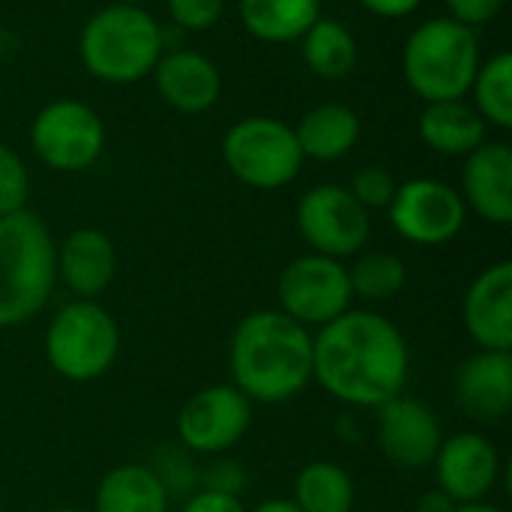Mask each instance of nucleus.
I'll use <instances>...</instances> for the list:
<instances>
[{
    "mask_svg": "<svg viewBox=\"0 0 512 512\" xmlns=\"http://www.w3.org/2000/svg\"><path fill=\"white\" fill-rule=\"evenodd\" d=\"M372 15L378 18H405L411 15L423 0H360Z\"/></svg>",
    "mask_w": 512,
    "mask_h": 512,
    "instance_id": "34",
    "label": "nucleus"
},
{
    "mask_svg": "<svg viewBox=\"0 0 512 512\" xmlns=\"http://www.w3.org/2000/svg\"><path fill=\"white\" fill-rule=\"evenodd\" d=\"M507 0H447L450 6V18L465 24V27H480V24H489L501 9H504Z\"/></svg>",
    "mask_w": 512,
    "mask_h": 512,
    "instance_id": "31",
    "label": "nucleus"
},
{
    "mask_svg": "<svg viewBox=\"0 0 512 512\" xmlns=\"http://www.w3.org/2000/svg\"><path fill=\"white\" fill-rule=\"evenodd\" d=\"M117 351L120 327L96 300L66 303L45 330V360L72 384H90L102 378L114 366Z\"/></svg>",
    "mask_w": 512,
    "mask_h": 512,
    "instance_id": "6",
    "label": "nucleus"
},
{
    "mask_svg": "<svg viewBox=\"0 0 512 512\" xmlns=\"http://www.w3.org/2000/svg\"><path fill=\"white\" fill-rule=\"evenodd\" d=\"M222 159L240 183L261 192L288 186L306 162L294 126L261 114L237 120L225 132Z\"/></svg>",
    "mask_w": 512,
    "mask_h": 512,
    "instance_id": "7",
    "label": "nucleus"
},
{
    "mask_svg": "<svg viewBox=\"0 0 512 512\" xmlns=\"http://www.w3.org/2000/svg\"><path fill=\"white\" fill-rule=\"evenodd\" d=\"M117 273V252L105 231L78 228L57 246V279L75 300H96L108 291Z\"/></svg>",
    "mask_w": 512,
    "mask_h": 512,
    "instance_id": "19",
    "label": "nucleus"
},
{
    "mask_svg": "<svg viewBox=\"0 0 512 512\" xmlns=\"http://www.w3.org/2000/svg\"><path fill=\"white\" fill-rule=\"evenodd\" d=\"M438 489L456 504H477L492 495L501 480V453L480 432L444 438L432 462Z\"/></svg>",
    "mask_w": 512,
    "mask_h": 512,
    "instance_id": "14",
    "label": "nucleus"
},
{
    "mask_svg": "<svg viewBox=\"0 0 512 512\" xmlns=\"http://www.w3.org/2000/svg\"><path fill=\"white\" fill-rule=\"evenodd\" d=\"M246 512H303L291 498H270V501H261L258 507Z\"/></svg>",
    "mask_w": 512,
    "mask_h": 512,
    "instance_id": "36",
    "label": "nucleus"
},
{
    "mask_svg": "<svg viewBox=\"0 0 512 512\" xmlns=\"http://www.w3.org/2000/svg\"><path fill=\"white\" fill-rule=\"evenodd\" d=\"M396 189H399L396 177H393L387 168H381V165H366V168H360V171L354 174L351 186H348V192H351V195L360 201V207H366V210H387L390 201H393V195H396Z\"/></svg>",
    "mask_w": 512,
    "mask_h": 512,
    "instance_id": "29",
    "label": "nucleus"
},
{
    "mask_svg": "<svg viewBox=\"0 0 512 512\" xmlns=\"http://www.w3.org/2000/svg\"><path fill=\"white\" fill-rule=\"evenodd\" d=\"M171 21L183 30H210L222 12H225V0H165Z\"/></svg>",
    "mask_w": 512,
    "mask_h": 512,
    "instance_id": "30",
    "label": "nucleus"
},
{
    "mask_svg": "<svg viewBox=\"0 0 512 512\" xmlns=\"http://www.w3.org/2000/svg\"><path fill=\"white\" fill-rule=\"evenodd\" d=\"M33 153L63 174L90 168L105 150V123L102 117L78 99L48 102L30 123Z\"/></svg>",
    "mask_w": 512,
    "mask_h": 512,
    "instance_id": "8",
    "label": "nucleus"
},
{
    "mask_svg": "<svg viewBox=\"0 0 512 512\" xmlns=\"http://www.w3.org/2000/svg\"><path fill=\"white\" fill-rule=\"evenodd\" d=\"M180 512H246L237 495H225V492H213V489H201L195 492Z\"/></svg>",
    "mask_w": 512,
    "mask_h": 512,
    "instance_id": "33",
    "label": "nucleus"
},
{
    "mask_svg": "<svg viewBox=\"0 0 512 512\" xmlns=\"http://www.w3.org/2000/svg\"><path fill=\"white\" fill-rule=\"evenodd\" d=\"M153 81L162 102L180 114H201L213 108L222 93V75L216 63L192 48L162 54L153 69Z\"/></svg>",
    "mask_w": 512,
    "mask_h": 512,
    "instance_id": "18",
    "label": "nucleus"
},
{
    "mask_svg": "<svg viewBox=\"0 0 512 512\" xmlns=\"http://www.w3.org/2000/svg\"><path fill=\"white\" fill-rule=\"evenodd\" d=\"M276 294H279V306H282L279 312H285L306 330L336 321L354 303L348 267L336 258L318 255V252L294 258L279 273Z\"/></svg>",
    "mask_w": 512,
    "mask_h": 512,
    "instance_id": "9",
    "label": "nucleus"
},
{
    "mask_svg": "<svg viewBox=\"0 0 512 512\" xmlns=\"http://www.w3.org/2000/svg\"><path fill=\"white\" fill-rule=\"evenodd\" d=\"M30 174L15 150L0 144V219L18 210H27Z\"/></svg>",
    "mask_w": 512,
    "mask_h": 512,
    "instance_id": "28",
    "label": "nucleus"
},
{
    "mask_svg": "<svg viewBox=\"0 0 512 512\" xmlns=\"http://www.w3.org/2000/svg\"><path fill=\"white\" fill-rule=\"evenodd\" d=\"M303 512H354L357 489L336 462H309L294 480V498Z\"/></svg>",
    "mask_w": 512,
    "mask_h": 512,
    "instance_id": "25",
    "label": "nucleus"
},
{
    "mask_svg": "<svg viewBox=\"0 0 512 512\" xmlns=\"http://www.w3.org/2000/svg\"><path fill=\"white\" fill-rule=\"evenodd\" d=\"M57 285V246L48 225L18 210L0 219V327H21L45 309Z\"/></svg>",
    "mask_w": 512,
    "mask_h": 512,
    "instance_id": "3",
    "label": "nucleus"
},
{
    "mask_svg": "<svg viewBox=\"0 0 512 512\" xmlns=\"http://www.w3.org/2000/svg\"><path fill=\"white\" fill-rule=\"evenodd\" d=\"M0 512H3V507H0Z\"/></svg>",
    "mask_w": 512,
    "mask_h": 512,
    "instance_id": "40",
    "label": "nucleus"
},
{
    "mask_svg": "<svg viewBox=\"0 0 512 512\" xmlns=\"http://www.w3.org/2000/svg\"><path fill=\"white\" fill-rule=\"evenodd\" d=\"M462 321L477 351H512V264L486 267L468 288Z\"/></svg>",
    "mask_w": 512,
    "mask_h": 512,
    "instance_id": "15",
    "label": "nucleus"
},
{
    "mask_svg": "<svg viewBox=\"0 0 512 512\" xmlns=\"http://www.w3.org/2000/svg\"><path fill=\"white\" fill-rule=\"evenodd\" d=\"M297 228L312 252L345 261L369 240V210L345 186L321 183L297 201Z\"/></svg>",
    "mask_w": 512,
    "mask_h": 512,
    "instance_id": "10",
    "label": "nucleus"
},
{
    "mask_svg": "<svg viewBox=\"0 0 512 512\" xmlns=\"http://www.w3.org/2000/svg\"><path fill=\"white\" fill-rule=\"evenodd\" d=\"M243 483H246V474L240 471V465L231 462V459H219V462H213V468L207 471V486H204V489L225 492V495H240Z\"/></svg>",
    "mask_w": 512,
    "mask_h": 512,
    "instance_id": "32",
    "label": "nucleus"
},
{
    "mask_svg": "<svg viewBox=\"0 0 512 512\" xmlns=\"http://www.w3.org/2000/svg\"><path fill=\"white\" fill-rule=\"evenodd\" d=\"M318 18L321 0H240V21L261 42H297Z\"/></svg>",
    "mask_w": 512,
    "mask_h": 512,
    "instance_id": "23",
    "label": "nucleus"
},
{
    "mask_svg": "<svg viewBox=\"0 0 512 512\" xmlns=\"http://www.w3.org/2000/svg\"><path fill=\"white\" fill-rule=\"evenodd\" d=\"M228 363L249 402H288L312 381V333L279 309H258L237 324Z\"/></svg>",
    "mask_w": 512,
    "mask_h": 512,
    "instance_id": "2",
    "label": "nucleus"
},
{
    "mask_svg": "<svg viewBox=\"0 0 512 512\" xmlns=\"http://www.w3.org/2000/svg\"><path fill=\"white\" fill-rule=\"evenodd\" d=\"M348 279H351L354 300L360 297L369 303H384V300H393L405 288L408 270L402 258L393 252H363L348 267Z\"/></svg>",
    "mask_w": 512,
    "mask_h": 512,
    "instance_id": "27",
    "label": "nucleus"
},
{
    "mask_svg": "<svg viewBox=\"0 0 512 512\" xmlns=\"http://www.w3.org/2000/svg\"><path fill=\"white\" fill-rule=\"evenodd\" d=\"M252 426V402L234 384H213L186 399L177 414V438L198 456H222Z\"/></svg>",
    "mask_w": 512,
    "mask_h": 512,
    "instance_id": "12",
    "label": "nucleus"
},
{
    "mask_svg": "<svg viewBox=\"0 0 512 512\" xmlns=\"http://www.w3.org/2000/svg\"><path fill=\"white\" fill-rule=\"evenodd\" d=\"M477 69V33L453 18H429L417 24L402 51L405 81L423 102L465 99Z\"/></svg>",
    "mask_w": 512,
    "mask_h": 512,
    "instance_id": "5",
    "label": "nucleus"
},
{
    "mask_svg": "<svg viewBox=\"0 0 512 512\" xmlns=\"http://www.w3.org/2000/svg\"><path fill=\"white\" fill-rule=\"evenodd\" d=\"M294 135L303 159L333 162L351 153L360 141V117L342 102H321L300 117Z\"/></svg>",
    "mask_w": 512,
    "mask_h": 512,
    "instance_id": "20",
    "label": "nucleus"
},
{
    "mask_svg": "<svg viewBox=\"0 0 512 512\" xmlns=\"http://www.w3.org/2000/svg\"><path fill=\"white\" fill-rule=\"evenodd\" d=\"M84 69L108 84H135L153 75L165 54V33L159 21L129 3H111L87 18L78 39Z\"/></svg>",
    "mask_w": 512,
    "mask_h": 512,
    "instance_id": "4",
    "label": "nucleus"
},
{
    "mask_svg": "<svg viewBox=\"0 0 512 512\" xmlns=\"http://www.w3.org/2000/svg\"><path fill=\"white\" fill-rule=\"evenodd\" d=\"M459 507L450 495H444L441 489H432L426 495H420V501L414 504V512H453Z\"/></svg>",
    "mask_w": 512,
    "mask_h": 512,
    "instance_id": "35",
    "label": "nucleus"
},
{
    "mask_svg": "<svg viewBox=\"0 0 512 512\" xmlns=\"http://www.w3.org/2000/svg\"><path fill=\"white\" fill-rule=\"evenodd\" d=\"M51 512H84V510H75V507H63V510H51Z\"/></svg>",
    "mask_w": 512,
    "mask_h": 512,
    "instance_id": "39",
    "label": "nucleus"
},
{
    "mask_svg": "<svg viewBox=\"0 0 512 512\" xmlns=\"http://www.w3.org/2000/svg\"><path fill=\"white\" fill-rule=\"evenodd\" d=\"M93 512H168V486L147 465H117L99 480Z\"/></svg>",
    "mask_w": 512,
    "mask_h": 512,
    "instance_id": "22",
    "label": "nucleus"
},
{
    "mask_svg": "<svg viewBox=\"0 0 512 512\" xmlns=\"http://www.w3.org/2000/svg\"><path fill=\"white\" fill-rule=\"evenodd\" d=\"M474 108L486 126L510 129L512 126V54L501 51L489 60H480V69L471 81Z\"/></svg>",
    "mask_w": 512,
    "mask_h": 512,
    "instance_id": "26",
    "label": "nucleus"
},
{
    "mask_svg": "<svg viewBox=\"0 0 512 512\" xmlns=\"http://www.w3.org/2000/svg\"><path fill=\"white\" fill-rule=\"evenodd\" d=\"M462 201L492 225L512 222V150L504 141H483L465 156Z\"/></svg>",
    "mask_w": 512,
    "mask_h": 512,
    "instance_id": "16",
    "label": "nucleus"
},
{
    "mask_svg": "<svg viewBox=\"0 0 512 512\" xmlns=\"http://www.w3.org/2000/svg\"><path fill=\"white\" fill-rule=\"evenodd\" d=\"M303 60L312 75L336 81L357 66V39L336 18H318L303 36Z\"/></svg>",
    "mask_w": 512,
    "mask_h": 512,
    "instance_id": "24",
    "label": "nucleus"
},
{
    "mask_svg": "<svg viewBox=\"0 0 512 512\" xmlns=\"http://www.w3.org/2000/svg\"><path fill=\"white\" fill-rule=\"evenodd\" d=\"M387 213L399 237L417 246L450 243L462 234L468 219V207L459 189L435 177H414L399 183Z\"/></svg>",
    "mask_w": 512,
    "mask_h": 512,
    "instance_id": "11",
    "label": "nucleus"
},
{
    "mask_svg": "<svg viewBox=\"0 0 512 512\" xmlns=\"http://www.w3.org/2000/svg\"><path fill=\"white\" fill-rule=\"evenodd\" d=\"M486 120L465 99L426 102L420 114V138L444 156H468L486 141Z\"/></svg>",
    "mask_w": 512,
    "mask_h": 512,
    "instance_id": "21",
    "label": "nucleus"
},
{
    "mask_svg": "<svg viewBox=\"0 0 512 512\" xmlns=\"http://www.w3.org/2000/svg\"><path fill=\"white\" fill-rule=\"evenodd\" d=\"M456 405L477 423H501L512 411V351H477L456 372Z\"/></svg>",
    "mask_w": 512,
    "mask_h": 512,
    "instance_id": "17",
    "label": "nucleus"
},
{
    "mask_svg": "<svg viewBox=\"0 0 512 512\" xmlns=\"http://www.w3.org/2000/svg\"><path fill=\"white\" fill-rule=\"evenodd\" d=\"M408 375V342L381 312L348 309L312 336V381L336 402L378 408L405 393Z\"/></svg>",
    "mask_w": 512,
    "mask_h": 512,
    "instance_id": "1",
    "label": "nucleus"
},
{
    "mask_svg": "<svg viewBox=\"0 0 512 512\" xmlns=\"http://www.w3.org/2000/svg\"><path fill=\"white\" fill-rule=\"evenodd\" d=\"M114 3H129V6H141V3H147V0H114Z\"/></svg>",
    "mask_w": 512,
    "mask_h": 512,
    "instance_id": "38",
    "label": "nucleus"
},
{
    "mask_svg": "<svg viewBox=\"0 0 512 512\" xmlns=\"http://www.w3.org/2000/svg\"><path fill=\"white\" fill-rule=\"evenodd\" d=\"M453 512H504L501 507L489 504V501H477V504H459Z\"/></svg>",
    "mask_w": 512,
    "mask_h": 512,
    "instance_id": "37",
    "label": "nucleus"
},
{
    "mask_svg": "<svg viewBox=\"0 0 512 512\" xmlns=\"http://www.w3.org/2000/svg\"><path fill=\"white\" fill-rule=\"evenodd\" d=\"M375 438L387 462L405 471L432 468L444 441L435 411L411 396H396L375 408Z\"/></svg>",
    "mask_w": 512,
    "mask_h": 512,
    "instance_id": "13",
    "label": "nucleus"
}]
</instances>
